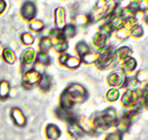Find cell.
Instances as JSON below:
<instances>
[{"label":"cell","mask_w":148,"mask_h":140,"mask_svg":"<svg viewBox=\"0 0 148 140\" xmlns=\"http://www.w3.org/2000/svg\"><path fill=\"white\" fill-rule=\"evenodd\" d=\"M116 121V112L113 107H108L101 113H98L94 119V127L98 129H107Z\"/></svg>","instance_id":"obj_2"},{"label":"cell","mask_w":148,"mask_h":140,"mask_svg":"<svg viewBox=\"0 0 148 140\" xmlns=\"http://www.w3.org/2000/svg\"><path fill=\"white\" fill-rule=\"evenodd\" d=\"M5 7H7V3L3 0H0V14L3 13V11L5 10Z\"/></svg>","instance_id":"obj_40"},{"label":"cell","mask_w":148,"mask_h":140,"mask_svg":"<svg viewBox=\"0 0 148 140\" xmlns=\"http://www.w3.org/2000/svg\"><path fill=\"white\" fill-rule=\"evenodd\" d=\"M55 22L57 30H62L65 26V11L63 8H57L55 11Z\"/></svg>","instance_id":"obj_10"},{"label":"cell","mask_w":148,"mask_h":140,"mask_svg":"<svg viewBox=\"0 0 148 140\" xmlns=\"http://www.w3.org/2000/svg\"><path fill=\"white\" fill-rule=\"evenodd\" d=\"M105 140H122V134L119 131H114V132H111L106 137Z\"/></svg>","instance_id":"obj_36"},{"label":"cell","mask_w":148,"mask_h":140,"mask_svg":"<svg viewBox=\"0 0 148 140\" xmlns=\"http://www.w3.org/2000/svg\"><path fill=\"white\" fill-rule=\"evenodd\" d=\"M98 56H99V53H92V51H89L88 54H86V55H84L82 57V61L86 62V64H92V62L98 60Z\"/></svg>","instance_id":"obj_25"},{"label":"cell","mask_w":148,"mask_h":140,"mask_svg":"<svg viewBox=\"0 0 148 140\" xmlns=\"http://www.w3.org/2000/svg\"><path fill=\"white\" fill-rule=\"evenodd\" d=\"M138 85V82L136 81L135 78H126L125 82L123 84V87L125 88H129V90H135Z\"/></svg>","instance_id":"obj_29"},{"label":"cell","mask_w":148,"mask_h":140,"mask_svg":"<svg viewBox=\"0 0 148 140\" xmlns=\"http://www.w3.org/2000/svg\"><path fill=\"white\" fill-rule=\"evenodd\" d=\"M75 22L76 24H79V25H86L87 23L90 22V19L88 15H84V14H79L75 18Z\"/></svg>","instance_id":"obj_33"},{"label":"cell","mask_w":148,"mask_h":140,"mask_svg":"<svg viewBox=\"0 0 148 140\" xmlns=\"http://www.w3.org/2000/svg\"><path fill=\"white\" fill-rule=\"evenodd\" d=\"M42 75L36 69H29L23 75V85L33 87L35 84L39 83Z\"/></svg>","instance_id":"obj_5"},{"label":"cell","mask_w":148,"mask_h":140,"mask_svg":"<svg viewBox=\"0 0 148 140\" xmlns=\"http://www.w3.org/2000/svg\"><path fill=\"white\" fill-rule=\"evenodd\" d=\"M132 49L130 48V47H127V46H122V47H120L118 51H116V55L120 59H126V58H129L131 55H132Z\"/></svg>","instance_id":"obj_20"},{"label":"cell","mask_w":148,"mask_h":140,"mask_svg":"<svg viewBox=\"0 0 148 140\" xmlns=\"http://www.w3.org/2000/svg\"><path fill=\"white\" fill-rule=\"evenodd\" d=\"M116 128H118V131L119 132H125V131L129 130L130 126H131V119L129 118V116L125 114L121 117L119 121H116Z\"/></svg>","instance_id":"obj_15"},{"label":"cell","mask_w":148,"mask_h":140,"mask_svg":"<svg viewBox=\"0 0 148 140\" xmlns=\"http://www.w3.org/2000/svg\"><path fill=\"white\" fill-rule=\"evenodd\" d=\"M3 49H5V48H2V46L0 45V54H2V51H3Z\"/></svg>","instance_id":"obj_42"},{"label":"cell","mask_w":148,"mask_h":140,"mask_svg":"<svg viewBox=\"0 0 148 140\" xmlns=\"http://www.w3.org/2000/svg\"><path fill=\"white\" fill-rule=\"evenodd\" d=\"M69 56H70V55H68V54L63 53V54H62V55L60 56V58H59V61H60L62 65H65V62H66V60H68Z\"/></svg>","instance_id":"obj_39"},{"label":"cell","mask_w":148,"mask_h":140,"mask_svg":"<svg viewBox=\"0 0 148 140\" xmlns=\"http://www.w3.org/2000/svg\"><path fill=\"white\" fill-rule=\"evenodd\" d=\"M29 28L33 30L34 32H39L44 28V23L40 20H33L32 22L29 23Z\"/></svg>","instance_id":"obj_30"},{"label":"cell","mask_w":148,"mask_h":140,"mask_svg":"<svg viewBox=\"0 0 148 140\" xmlns=\"http://www.w3.org/2000/svg\"><path fill=\"white\" fill-rule=\"evenodd\" d=\"M10 93V84L7 80H1L0 81V98L5 100L8 98Z\"/></svg>","instance_id":"obj_16"},{"label":"cell","mask_w":148,"mask_h":140,"mask_svg":"<svg viewBox=\"0 0 148 140\" xmlns=\"http://www.w3.org/2000/svg\"><path fill=\"white\" fill-rule=\"evenodd\" d=\"M135 79L137 82H145V81H148V73L145 71V70H139L137 72V75L135 77Z\"/></svg>","instance_id":"obj_35"},{"label":"cell","mask_w":148,"mask_h":140,"mask_svg":"<svg viewBox=\"0 0 148 140\" xmlns=\"http://www.w3.org/2000/svg\"><path fill=\"white\" fill-rule=\"evenodd\" d=\"M125 79H126V77H125L124 72L114 71L108 76V83L112 87H123Z\"/></svg>","instance_id":"obj_6"},{"label":"cell","mask_w":148,"mask_h":140,"mask_svg":"<svg viewBox=\"0 0 148 140\" xmlns=\"http://www.w3.org/2000/svg\"><path fill=\"white\" fill-rule=\"evenodd\" d=\"M143 34H144V30H143V28H142L140 25L136 24L135 26H133V28H132L131 35H132L133 37H140Z\"/></svg>","instance_id":"obj_32"},{"label":"cell","mask_w":148,"mask_h":140,"mask_svg":"<svg viewBox=\"0 0 148 140\" xmlns=\"http://www.w3.org/2000/svg\"><path fill=\"white\" fill-rule=\"evenodd\" d=\"M79 65H81V59H79L77 57H74V56H69L68 60L65 62V66L68 68H71V69H75Z\"/></svg>","instance_id":"obj_26"},{"label":"cell","mask_w":148,"mask_h":140,"mask_svg":"<svg viewBox=\"0 0 148 140\" xmlns=\"http://www.w3.org/2000/svg\"><path fill=\"white\" fill-rule=\"evenodd\" d=\"M99 32H101V33H103V34H106L107 36L109 37V35H110L111 32H112V28L110 26V24L107 23V24H105V25H102L101 28H100Z\"/></svg>","instance_id":"obj_38"},{"label":"cell","mask_w":148,"mask_h":140,"mask_svg":"<svg viewBox=\"0 0 148 140\" xmlns=\"http://www.w3.org/2000/svg\"><path fill=\"white\" fill-rule=\"evenodd\" d=\"M120 96V92L118 89H110L106 94V98L109 102H116Z\"/></svg>","instance_id":"obj_28"},{"label":"cell","mask_w":148,"mask_h":140,"mask_svg":"<svg viewBox=\"0 0 148 140\" xmlns=\"http://www.w3.org/2000/svg\"><path fill=\"white\" fill-rule=\"evenodd\" d=\"M135 67H136V60H135L134 58H126L123 60V64H122V69L124 70V71H133L135 69Z\"/></svg>","instance_id":"obj_21"},{"label":"cell","mask_w":148,"mask_h":140,"mask_svg":"<svg viewBox=\"0 0 148 140\" xmlns=\"http://www.w3.org/2000/svg\"><path fill=\"white\" fill-rule=\"evenodd\" d=\"M2 57H3V59H5V62H8L10 65H13L14 62H15V59H16L15 54H14L13 51L10 49V48H5V49H3V51H2Z\"/></svg>","instance_id":"obj_19"},{"label":"cell","mask_w":148,"mask_h":140,"mask_svg":"<svg viewBox=\"0 0 148 140\" xmlns=\"http://www.w3.org/2000/svg\"><path fill=\"white\" fill-rule=\"evenodd\" d=\"M11 118L13 119L14 124L16 126L24 127L26 125V117L18 107H13L11 110Z\"/></svg>","instance_id":"obj_7"},{"label":"cell","mask_w":148,"mask_h":140,"mask_svg":"<svg viewBox=\"0 0 148 140\" xmlns=\"http://www.w3.org/2000/svg\"><path fill=\"white\" fill-rule=\"evenodd\" d=\"M68 47H69V44H68V42L65 41V40H63V41H61V42L57 43L55 45V49L57 51H59V53H63V51H65L66 49H68Z\"/></svg>","instance_id":"obj_34"},{"label":"cell","mask_w":148,"mask_h":140,"mask_svg":"<svg viewBox=\"0 0 148 140\" xmlns=\"http://www.w3.org/2000/svg\"><path fill=\"white\" fill-rule=\"evenodd\" d=\"M127 36H129V32H127L126 28H123L116 31V38H119V40H125V38H127Z\"/></svg>","instance_id":"obj_37"},{"label":"cell","mask_w":148,"mask_h":140,"mask_svg":"<svg viewBox=\"0 0 148 140\" xmlns=\"http://www.w3.org/2000/svg\"><path fill=\"white\" fill-rule=\"evenodd\" d=\"M50 56L48 55V53H39L38 55H37V61L40 64V65H44V66H47L50 64Z\"/></svg>","instance_id":"obj_27"},{"label":"cell","mask_w":148,"mask_h":140,"mask_svg":"<svg viewBox=\"0 0 148 140\" xmlns=\"http://www.w3.org/2000/svg\"><path fill=\"white\" fill-rule=\"evenodd\" d=\"M75 33H76V28H75V25L73 24H68V25H65L64 28H62V36L65 38H72L75 35Z\"/></svg>","instance_id":"obj_18"},{"label":"cell","mask_w":148,"mask_h":140,"mask_svg":"<svg viewBox=\"0 0 148 140\" xmlns=\"http://www.w3.org/2000/svg\"><path fill=\"white\" fill-rule=\"evenodd\" d=\"M75 48H76L77 54H79L81 57H83L84 55H86V54H88V53L90 51V48H89V46H88L85 42L77 43V45H76V47H75Z\"/></svg>","instance_id":"obj_24"},{"label":"cell","mask_w":148,"mask_h":140,"mask_svg":"<svg viewBox=\"0 0 148 140\" xmlns=\"http://www.w3.org/2000/svg\"><path fill=\"white\" fill-rule=\"evenodd\" d=\"M21 41L24 45H32L34 43V36L31 33H23L21 35Z\"/></svg>","instance_id":"obj_31"},{"label":"cell","mask_w":148,"mask_h":140,"mask_svg":"<svg viewBox=\"0 0 148 140\" xmlns=\"http://www.w3.org/2000/svg\"><path fill=\"white\" fill-rule=\"evenodd\" d=\"M51 46H52V42H51L50 38L47 37V36L42 37L39 42V48H40L42 53H47L51 48Z\"/></svg>","instance_id":"obj_22"},{"label":"cell","mask_w":148,"mask_h":140,"mask_svg":"<svg viewBox=\"0 0 148 140\" xmlns=\"http://www.w3.org/2000/svg\"><path fill=\"white\" fill-rule=\"evenodd\" d=\"M107 40H108V36H107L106 34H103L101 32H97L95 34L94 38H92V43H94V45L97 48L103 49V48H106Z\"/></svg>","instance_id":"obj_14"},{"label":"cell","mask_w":148,"mask_h":140,"mask_svg":"<svg viewBox=\"0 0 148 140\" xmlns=\"http://www.w3.org/2000/svg\"><path fill=\"white\" fill-rule=\"evenodd\" d=\"M114 58H116V51L112 47L103 48L101 53H99V56H98V67L106 68L114 61Z\"/></svg>","instance_id":"obj_3"},{"label":"cell","mask_w":148,"mask_h":140,"mask_svg":"<svg viewBox=\"0 0 148 140\" xmlns=\"http://www.w3.org/2000/svg\"><path fill=\"white\" fill-rule=\"evenodd\" d=\"M51 87V78L48 75H44L39 81V88L42 91H48Z\"/></svg>","instance_id":"obj_23"},{"label":"cell","mask_w":148,"mask_h":140,"mask_svg":"<svg viewBox=\"0 0 148 140\" xmlns=\"http://www.w3.org/2000/svg\"><path fill=\"white\" fill-rule=\"evenodd\" d=\"M86 98H87V91L85 90L83 85L79 83L70 84L64 90V92L61 94V107L70 110L73 107L75 104H81V103L85 102Z\"/></svg>","instance_id":"obj_1"},{"label":"cell","mask_w":148,"mask_h":140,"mask_svg":"<svg viewBox=\"0 0 148 140\" xmlns=\"http://www.w3.org/2000/svg\"><path fill=\"white\" fill-rule=\"evenodd\" d=\"M35 58H36V54H35V51L33 48H27L23 51L22 56H21V61L22 64L25 66H31L34 64L35 61Z\"/></svg>","instance_id":"obj_11"},{"label":"cell","mask_w":148,"mask_h":140,"mask_svg":"<svg viewBox=\"0 0 148 140\" xmlns=\"http://www.w3.org/2000/svg\"><path fill=\"white\" fill-rule=\"evenodd\" d=\"M46 135L47 138L50 140H57L61 136L60 128L55 125V124H50L46 127Z\"/></svg>","instance_id":"obj_13"},{"label":"cell","mask_w":148,"mask_h":140,"mask_svg":"<svg viewBox=\"0 0 148 140\" xmlns=\"http://www.w3.org/2000/svg\"><path fill=\"white\" fill-rule=\"evenodd\" d=\"M22 15L24 19L32 20L36 15V6L33 3L32 1H26L22 6Z\"/></svg>","instance_id":"obj_8"},{"label":"cell","mask_w":148,"mask_h":140,"mask_svg":"<svg viewBox=\"0 0 148 140\" xmlns=\"http://www.w3.org/2000/svg\"><path fill=\"white\" fill-rule=\"evenodd\" d=\"M68 131H69V134L73 138L75 139H79V138H82L84 135H85V132L84 130L79 127V125L77 124V121H75V123H72V124H69V126H68Z\"/></svg>","instance_id":"obj_12"},{"label":"cell","mask_w":148,"mask_h":140,"mask_svg":"<svg viewBox=\"0 0 148 140\" xmlns=\"http://www.w3.org/2000/svg\"><path fill=\"white\" fill-rule=\"evenodd\" d=\"M77 124H79V127L84 130V132L85 131H87V132H92L94 131V124L88 118H86V117H81L79 123H77Z\"/></svg>","instance_id":"obj_17"},{"label":"cell","mask_w":148,"mask_h":140,"mask_svg":"<svg viewBox=\"0 0 148 140\" xmlns=\"http://www.w3.org/2000/svg\"><path fill=\"white\" fill-rule=\"evenodd\" d=\"M56 115L58 118H60L61 121H64L69 124L75 123L76 121V116L74 115L73 113H70L69 110H65V108L59 107L56 110Z\"/></svg>","instance_id":"obj_9"},{"label":"cell","mask_w":148,"mask_h":140,"mask_svg":"<svg viewBox=\"0 0 148 140\" xmlns=\"http://www.w3.org/2000/svg\"><path fill=\"white\" fill-rule=\"evenodd\" d=\"M144 101H145V103H146V105H148V95L144 98Z\"/></svg>","instance_id":"obj_41"},{"label":"cell","mask_w":148,"mask_h":140,"mask_svg":"<svg viewBox=\"0 0 148 140\" xmlns=\"http://www.w3.org/2000/svg\"><path fill=\"white\" fill-rule=\"evenodd\" d=\"M140 93L136 90H127L122 96V104L125 107H136L139 105Z\"/></svg>","instance_id":"obj_4"}]
</instances>
